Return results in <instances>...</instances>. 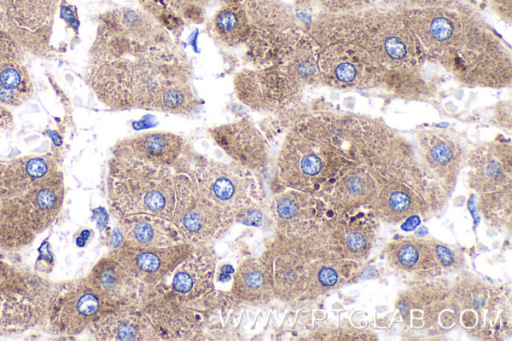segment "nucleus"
Here are the masks:
<instances>
[{
	"instance_id": "0eeeda50",
	"label": "nucleus",
	"mask_w": 512,
	"mask_h": 341,
	"mask_svg": "<svg viewBox=\"0 0 512 341\" xmlns=\"http://www.w3.org/2000/svg\"><path fill=\"white\" fill-rule=\"evenodd\" d=\"M250 33L243 60L263 68L282 60L298 43L303 31L291 9L277 0H242Z\"/></svg>"
},
{
	"instance_id": "4c0bfd02",
	"label": "nucleus",
	"mask_w": 512,
	"mask_h": 341,
	"mask_svg": "<svg viewBox=\"0 0 512 341\" xmlns=\"http://www.w3.org/2000/svg\"><path fill=\"white\" fill-rule=\"evenodd\" d=\"M11 122V113L5 106L0 104V130L6 128Z\"/></svg>"
},
{
	"instance_id": "72a5a7b5",
	"label": "nucleus",
	"mask_w": 512,
	"mask_h": 341,
	"mask_svg": "<svg viewBox=\"0 0 512 341\" xmlns=\"http://www.w3.org/2000/svg\"><path fill=\"white\" fill-rule=\"evenodd\" d=\"M62 18L66 21L68 25H70L75 31H77L79 26V21L76 13V9L67 4L65 0L61 1L60 8Z\"/></svg>"
},
{
	"instance_id": "4468645a",
	"label": "nucleus",
	"mask_w": 512,
	"mask_h": 341,
	"mask_svg": "<svg viewBox=\"0 0 512 341\" xmlns=\"http://www.w3.org/2000/svg\"><path fill=\"white\" fill-rule=\"evenodd\" d=\"M193 248L194 245L190 243L148 247L122 241L108 254L138 282L149 287H160Z\"/></svg>"
},
{
	"instance_id": "c9c22d12",
	"label": "nucleus",
	"mask_w": 512,
	"mask_h": 341,
	"mask_svg": "<svg viewBox=\"0 0 512 341\" xmlns=\"http://www.w3.org/2000/svg\"><path fill=\"white\" fill-rule=\"evenodd\" d=\"M347 243L349 248L354 251H359L365 247L366 239L361 233L354 232L349 235Z\"/></svg>"
},
{
	"instance_id": "9b49d317",
	"label": "nucleus",
	"mask_w": 512,
	"mask_h": 341,
	"mask_svg": "<svg viewBox=\"0 0 512 341\" xmlns=\"http://www.w3.org/2000/svg\"><path fill=\"white\" fill-rule=\"evenodd\" d=\"M111 310L114 309L83 278L69 282L51 294L45 316L55 334L74 336Z\"/></svg>"
},
{
	"instance_id": "a878e982",
	"label": "nucleus",
	"mask_w": 512,
	"mask_h": 341,
	"mask_svg": "<svg viewBox=\"0 0 512 341\" xmlns=\"http://www.w3.org/2000/svg\"><path fill=\"white\" fill-rule=\"evenodd\" d=\"M138 307L105 312L88 329L97 340L144 341V324Z\"/></svg>"
},
{
	"instance_id": "9d476101",
	"label": "nucleus",
	"mask_w": 512,
	"mask_h": 341,
	"mask_svg": "<svg viewBox=\"0 0 512 341\" xmlns=\"http://www.w3.org/2000/svg\"><path fill=\"white\" fill-rule=\"evenodd\" d=\"M233 84L238 100L261 113L280 112L296 103L303 91L280 61L263 68H244L235 74Z\"/></svg>"
},
{
	"instance_id": "f8f14e48",
	"label": "nucleus",
	"mask_w": 512,
	"mask_h": 341,
	"mask_svg": "<svg viewBox=\"0 0 512 341\" xmlns=\"http://www.w3.org/2000/svg\"><path fill=\"white\" fill-rule=\"evenodd\" d=\"M34 276L7 270L0 278V328H27L46 315L51 297Z\"/></svg>"
},
{
	"instance_id": "f704fd0d",
	"label": "nucleus",
	"mask_w": 512,
	"mask_h": 341,
	"mask_svg": "<svg viewBox=\"0 0 512 341\" xmlns=\"http://www.w3.org/2000/svg\"><path fill=\"white\" fill-rule=\"evenodd\" d=\"M317 280L323 287H331L338 281V274L334 269L323 266L317 272Z\"/></svg>"
},
{
	"instance_id": "393cba45",
	"label": "nucleus",
	"mask_w": 512,
	"mask_h": 341,
	"mask_svg": "<svg viewBox=\"0 0 512 341\" xmlns=\"http://www.w3.org/2000/svg\"><path fill=\"white\" fill-rule=\"evenodd\" d=\"M123 241L148 247H168L186 243L173 222L154 217L118 220Z\"/></svg>"
},
{
	"instance_id": "2f4dec72",
	"label": "nucleus",
	"mask_w": 512,
	"mask_h": 341,
	"mask_svg": "<svg viewBox=\"0 0 512 341\" xmlns=\"http://www.w3.org/2000/svg\"><path fill=\"white\" fill-rule=\"evenodd\" d=\"M397 258L401 266L410 268L416 265L419 253L414 245L406 244L399 249Z\"/></svg>"
},
{
	"instance_id": "c85d7f7f",
	"label": "nucleus",
	"mask_w": 512,
	"mask_h": 341,
	"mask_svg": "<svg viewBox=\"0 0 512 341\" xmlns=\"http://www.w3.org/2000/svg\"><path fill=\"white\" fill-rule=\"evenodd\" d=\"M375 0H317L325 13H355L371 8Z\"/></svg>"
},
{
	"instance_id": "ddd939ff",
	"label": "nucleus",
	"mask_w": 512,
	"mask_h": 341,
	"mask_svg": "<svg viewBox=\"0 0 512 341\" xmlns=\"http://www.w3.org/2000/svg\"><path fill=\"white\" fill-rule=\"evenodd\" d=\"M208 135L228 158L250 170L263 181L270 164L266 138L247 117L210 127Z\"/></svg>"
},
{
	"instance_id": "c756f323",
	"label": "nucleus",
	"mask_w": 512,
	"mask_h": 341,
	"mask_svg": "<svg viewBox=\"0 0 512 341\" xmlns=\"http://www.w3.org/2000/svg\"><path fill=\"white\" fill-rule=\"evenodd\" d=\"M451 0H383L385 7L412 10L445 4Z\"/></svg>"
},
{
	"instance_id": "473e14b6",
	"label": "nucleus",
	"mask_w": 512,
	"mask_h": 341,
	"mask_svg": "<svg viewBox=\"0 0 512 341\" xmlns=\"http://www.w3.org/2000/svg\"><path fill=\"white\" fill-rule=\"evenodd\" d=\"M494 12L504 22L510 24L512 16V0H490Z\"/></svg>"
},
{
	"instance_id": "5701e85b",
	"label": "nucleus",
	"mask_w": 512,
	"mask_h": 341,
	"mask_svg": "<svg viewBox=\"0 0 512 341\" xmlns=\"http://www.w3.org/2000/svg\"><path fill=\"white\" fill-rule=\"evenodd\" d=\"M229 296L238 304L250 306H264L275 298L260 257H249L239 264Z\"/></svg>"
},
{
	"instance_id": "2eb2a0df",
	"label": "nucleus",
	"mask_w": 512,
	"mask_h": 341,
	"mask_svg": "<svg viewBox=\"0 0 512 341\" xmlns=\"http://www.w3.org/2000/svg\"><path fill=\"white\" fill-rule=\"evenodd\" d=\"M234 222V216L207 199L195 183L173 218L184 241L192 245L212 244L225 236Z\"/></svg>"
},
{
	"instance_id": "cd10ccee",
	"label": "nucleus",
	"mask_w": 512,
	"mask_h": 341,
	"mask_svg": "<svg viewBox=\"0 0 512 341\" xmlns=\"http://www.w3.org/2000/svg\"><path fill=\"white\" fill-rule=\"evenodd\" d=\"M156 9L162 11H171L181 18L191 22H201L203 18V7L208 0H151Z\"/></svg>"
},
{
	"instance_id": "aec40b11",
	"label": "nucleus",
	"mask_w": 512,
	"mask_h": 341,
	"mask_svg": "<svg viewBox=\"0 0 512 341\" xmlns=\"http://www.w3.org/2000/svg\"><path fill=\"white\" fill-rule=\"evenodd\" d=\"M311 194L285 189L271 200L269 212L276 234L285 237H305L313 216Z\"/></svg>"
},
{
	"instance_id": "6e6552de",
	"label": "nucleus",
	"mask_w": 512,
	"mask_h": 341,
	"mask_svg": "<svg viewBox=\"0 0 512 341\" xmlns=\"http://www.w3.org/2000/svg\"><path fill=\"white\" fill-rule=\"evenodd\" d=\"M166 285L138 307L145 341L202 339L205 325L217 304V295L195 303H184L169 296L164 291Z\"/></svg>"
},
{
	"instance_id": "4be33fe9",
	"label": "nucleus",
	"mask_w": 512,
	"mask_h": 341,
	"mask_svg": "<svg viewBox=\"0 0 512 341\" xmlns=\"http://www.w3.org/2000/svg\"><path fill=\"white\" fill-rule=\"evenodd\" d=\"M23 47L0 49V104L17 107L33 94V82L22 58Z\"/></svg>"
},
{
	"instance_id": "7c9ffc66",
	"label": "nucleus",
	"mask_w": 512,
	"mask_h": 341,
	"mask_svg": "<svg viewBox=\"0 0 512 341\" xmlns=\"http://www.w3.org/2000/svg\"><path fill=\"white\" fill-rule=\"evenodd\" d=\"M0 32L13 37L20 44L19 34L10 17L6 0H0Z\"/></svg>"
},
{
	"instance_id": "e433bc0d",
	"label": "nucleus",
	"mask_w": 512,
	"mask_h": 341,
	"mask_svg": "<svg viewBox=\"0 0 512 341\" xmlns=\"http://www.w3.org/2000/svg\"><path fill=\"white\" fill-rule=\"evenodd\" d=\"M436 253L442 264L449 265L453 262V254L448 248L444 246H438L436 248Z\"/></svg>"
},
{
	"instance_id": "f257e3e1",
	"label": "nucleus",
	"mask_w": 512,
	"mask_h": 341,
	"mask_svg": "<svg viewBox=\"0 0 512 341\" xmlns=\"http://www.w3.org/2000/svg\"><path fill=\"white\" fill-rule=\"evenodd\" d=\"M193 77L187 53L151 17L127 8L100 15L86 80L105 106L189 117L203 105Z\"/></svg>"
},
{
	"instance_id": "39448f33",
	"label": "nucleus",
	"mask_w": 512,
	"mask_h": 341,
	"mask_svg": "<svg viewBox=\"0 0 512 341\" xmlns=\"http://www.w3.org/2000/svg\"><path fill=\"white\" fill-rule=\"evenodd\" d=\"M64 200L61 173L54 172L29 188L0 199V246H26L56 218Z\"/></svg>"
},
{
	"instance_id": "6ab92c4d",
	"label": "nucleus",
	"mask_w": 512,
	"mask_h": 341,
	"mask_svg": "<svg viewBox=\"0 0 512 341\" xmlns=\"http://www.w3.org/2000/svg\"><path fill=\"white\" fill-rule=\"evenodd\" d=\"M62 0H6L23 48L40 51L48 44Z\"/></svg>"
},
{
	"instance_id": "423d86ee",
	"label": "nucleus",
	"mask_w": 512,
	"mask_h": 341,
	"mask_svg": "<svg viewBox=\"0 0 512 341\" xmlns=\"http://www.w3.org/2000/svg\"><path fill=\"white\" fill-rule=\"evenodd\" d=\"M197 189L231 213L235 221L264 206L263 180L233 161H219L196 153L188 171Z\"/></svg>"
},
{
	"instance_id": "412c9836",
	"label": "nucleus",
	"mask_w": 512,
	"mask_h": 341,
	"mask_svg": "<svg viewBox=\"0 0 512 341\" xmlns=\"http://www.w3.org/2000/svg\"><path fill=\"white\" fill-rule=\"evenodd\" d=\"M471 180L481 190L503 188L511 184V148L509 144L480 146L470 160Z\"/></svg>"
},
{
	"instance_id": "a211bd4d",
	"label": "nucleus",
	"mask_w": 512,
	"mask_h": 341,
	"mask_svg": "<svg viewBox=\"0 0 512 341\" xmlns=\"http://www.w3.org/2000/svg\"><path fill=\"white\" fill-rule=\"evenodd\" d=\"M86 279L113 309L140 306L167 284L149 287L138 282L109 254L93 266Z\"/></svg>"
},
{
	"instance_id": "1a4fd4ad",
	"label": "nucleus",
	"mask_w": 512,
	"mask_h": 341,
	"mask_svg": "<svg viewBox=\"0 0 512 341\" xmlns=\"http://www.w3.org/2000/svg\"><path fill=\"white\" fill-rule=\"evenodd\" d=\"M305 237L290 238L276 234L260 256L274 297L280 301L300 299L308 290L311 272Z\"/></svg>"
},
{
	"instance_id": "f03ea898",
	"label": "nucleus",
	"mask_w": 512,
	"mask_h": 341,
	"mask_svg": "<svg viewBox=\"0 0 512 341\" xmlns=\"http://www.w3.org/2000/svg\"><path fill=\"white\" fill-rule=\"evenodd\" d=\"M403 13L426 61L458 84L489 89L511 86L510 48L471 8L451 0Z\"/></svg>"
},
{
	"instance_id": "dca6fc26",
	"label": "nucleus",
	"mask_w": 512,
	"mask_h": 341,
	"mask_svg": "<svg viewBox=\"0 0 512 341\" xmlns=\"http://www.w3.org/2000/svg\"><path fill=\"white\" fill-rule=\"evenodd\" d=\"M196 151L181 135L169 131H148L119 140L111 154L123 155L142 161L187 172Z\"/></svg>"
},
{
	"instance_id": "b1692460",
	"label": "nucleus",
	"mask_w": 512,
	"mask_h": 341,
	"mask_svg": "<svg viewBox=\"0 0 512 341\" xmlns=\"http://www.w3.org/2000/svg\"><path fill=\"white\" fill-rule=\"evenodd\" d=\"M421 160L424 171L448 180L458 172L462 148L456 138L446 132H427L420 137Z\"/></svg>"
},
{
	"instance_id": "bb28decb",
	"label": "nucleus",
	"mask_w": 512,
	"mask_h": 341,
	"mask_svg": "<svg viewBox=\"0 0 512 341\" xmlns=\"http://www.w3.org/2000/svg\"><path fill=\"white\" fill-rule=\"evenodd\" d=\"M209 36L219 45L233 49L244 46L250 26L242 0L227 2L207 24Z\"/></svg>"
},
{
	"instance_id": "7ed1b4c3",
	"label": "nucleus",
	"mask_w": 512,
	"mask_h": 341,
	"mask_svg": "<svg viewBox=\"0 0 512 341\" xmlns=\"http://www.w3.org/2000/svg\"><path fill=\"white\" fill-rule=\"evenodd\" d=\"M345 17L356 53L381 90L400 98L432 95L434 83L425 73L428 62L403 10L373 6Z\"/></svg>"
},
{
	"instance_id": "20e7f679",
	"label": "nucleus",
	"mask_w": 512,
	"mask_h": 341,
	"mask_svg": "<svg viewBox=\"0 0 512 341\" xmlns=\"http://www.w3.org/2000/svg\"><path fill=\"white\" fill-rule=\"evenodd\" d=\"M193 186L188 171L117 154L108 161L107 201L117 221L154 217L173 222L177 207Z\"/></svg>"
},
{
	"instance_id": "f3484780",
	"label": "nucleus",
	"mask_w": 512,
	"mask_h": 341,
	"mask_svg": "<svg viewBox=\"0 0 512 341\" xmlns=\"http://www.w3.org/2000/svg\"><path fill=\"white\" fill-rule=\"evenodd\" d=\"M216 264L217 252L212 244L194 245L192 252L171 274V282L164 291L184 303H195L216 296Z\"/></svg>"
},
{
	"instance_id": "58836bf2",
	"label": "nucleus",
	"mask_w": 512,
	"mask_h": 341,
	"mask_svg": "<svg viewBox=\"0 0 512 341\" xmlns=\"http://www.w3.org/2000/svg\"><path fill=\"white\" fill-rule=\"evenodd\" d=\"M14 45H20V44L13 37H11L3 32H0V49L14 46Z\"/></svg>"
}]
</instances>
